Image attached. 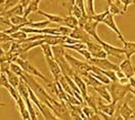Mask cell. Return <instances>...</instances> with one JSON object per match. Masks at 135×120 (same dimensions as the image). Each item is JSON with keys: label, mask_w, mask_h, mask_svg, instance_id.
<instances>
[{"label": "cell", "mask_w": 135, "mask_h": 120, "mask_svg": "<svg viewBox=\"0 0 135 120\" xmlns=\"http://www.w3.org/2000/svg\"><path fill=\"white\" fill-rule=\"evenodd\" d=\"M99 44L102 45L103 49L107 52L108 56H112L114 58H118L120 60L123 59V54H124V48H120V47H116L114 45H112L110 43H108L105 41H103L101 39V41L99 42Z\"/></svg>", "instance_id": "8"}, {"label": "cell", "mask_w": 135, "mask_h": 120, "mask_svg": "<svg viewBox=\"0 0 135 120\" xmlns=\"http://www.w3.org/2000/svg\"><path fill=\"white\" fill-rule=\"evenodd\" d=\"M31 1H32V0H21V4H22V5L26 8V7L30 4V2H31Z\"/></svg>", "instance_id": "35"}, {"label": "cell", "mask_w": 135, "mask_h": 120, "mask_svg": "<svg viewBox=\"0 0 135 120\" xmlns=\"http://www.w3.org/2000/svg\"><path fill=\"white\" fill-rule=\"evenodd\" d=\"M109 10H110V13H112L113 16H118V15H125L124 11L120 8V6H118L116 3H112L109 5Z\"/></svg>", "instance_id": "28"}, {"label": "cell", "mask_w": 135, "mask_h": 120, "mask_svg": "<svg viewBox=\"0 0 135 120\" xmlns=\"http://www.w3.org/2000/svg\"><path fill=\"white\" fill-rule=\"evenodd\" d=\"M89 64L94 65L98 68L102 69V70H114V71H117L120 69V66L109 61L107 58L105 59H99V58H91L89 61H87Z\"/></svg>", "instance_id": "4"}, {"label": "cell", "mask_w": 135, "mask_h": 120, "mask_svg": "<svg viewBox=\"0 0 135 120\" xmlns=\"http://www.w3.org/2000/svg\"><path fill=\"white\" fill-rule=\"evenodd\" d=\"M55 28H56L59 35H70L73 31V28H70L68 26H62V25H60L59 27H55Z\"/></svg>", "instance_id": "32"}, {"label": "cell", "mask_w": 135, "mask_h": 120, "mask_svg": "<svg viewBox=\"0 0 135 120\" xmlns=\"http://www.w3.org/2000/svg\"><path fill=\"white\" fill-rule=\"evenodd\" d=\"M51 24L49 20L46 21H42V22H29V24L26 27H31V28H36V29H45Z\"/></svg>", "instance_id": "24"}, {"label": "cell", "mask_w": 135, "mask_h": 120, "mask_svg": "<svg viewBox=\"0 0 135 120\" xmlns=\"http://www.w3.org/2000/svg\"><path fill=\"white\" fill-rule=\"evenodd\" d=\"M70 36L73 37V38H76L78 40H80V41L85 42V43L89 42V41H92L91 39H93L92 37L88 34L82 27H80V26L74 28L73 31H72V33L70 34Z\"/></svg>", "instance_id": "10"}, {"label": "cell", "mask_w": 135, "mask_h": 120, "mask_svg": "<svg viewBox=\"0 0 135 120\" xmlns=\"http://www.w3.org/2000/svg\"><path fill=\"white\" fill-rule=\"evenodd\" d=\"M120 66V69L124 72V74L126 75L128 78L134 76V72H135V67L132 65L130 59H127L125 57V59L123 60V62L119 65Z\"/></svg>", "instance_id": "15"}, {"label": "cell", "mask_w": 135, "mask_h": 120, "mask_svg": "<svg viewBox=\"0 0 135 120\" xmlns=\"http://www.w3.org/2000/svg\"><path fill=\"white\" fill-rule=\"evenodd\" d=\"M16 63H17V64L23 68V70H24L25 72H27V73H29V74H31V75H34L35 77H39L41 80H43V81L46 82V83L51 82L50 80H48L40 71H38V69L35 68L27 59H23V58L18 57L17 60H16Z\"/></svg>", "instance_id": "2"}, {"label": "cell", "mask_w": 135, "mask_h": 120, "mask_svg": "<svg viewBox=\"0 0 135 120\" xmlns=\"http://www.w3.org/2000/svg\"><path fill=\"white\" fill-rule=\"evenodd\" d=\"M85 5H86V11L88 17L94 16L95 12V8H94V0H86L85 1Z\"/></svg>", "instance_id": "27"}, {"label": "cell", "mask_w": 135, "mask_h": 120, "mask_svg": "<svg viewBox=\"0 0 135 120\" xmlns=\"http://www.w3.org/2000/svg\"><path fill=\"white\" fill-rule=\"evenodd\" d=\"M41 0H32L30 2V4L25 8V13L24 16L26 17H28L32 12H37L39 10V4H40Z\"/></svg>", "instance_id": "19"}, {"label": "cell", "mask_w": 135, "mask_h": 120, "mask_svg": "<svg viewBox=\"0 0 135 120\" xmlns=\"http://www.w3.org/2000/svg\"><path fill=\"white\" fill-rule=\"evenodd\" d=\"M118 110H119V115H121L124 118V120H130V119L135 120V112L129 106L128 101H123V104L119 107Z\"/></svg>", "instance_id": "12"}, {"label": "cell", "mask_w": 135, "mask_h": 120, "mask_svg": "<svg viewBox=\"0 0 135 120\" xmlns=\"http://www.w3.org/2000/svg\"><path fill=\"white\" fill-rule=\"evenodd\" d=\"M40 48L42 49L43 54H44V58H54V54H53V50H52V46L49 45L48 43H42Z\"/></svg>", "instance_id": "25"}, {"label": "cell", "mask_w": 135, "mask_h": 120, "mask_svg": "<svg viewBox=\"0 0 135 120\" xmlns=\"http://www.w3.org/2000/svg\"><path fill=\"white\" fill-rule=\"evenodd\" d=\"M24 13H25V7L20 3V4H17V6L8 9L6 11H1V15L0 16L10 19V17H13V16H24Z\"/></svg>", "instance_id": "17"}, {"label": "cell", "mask_w": 135, "mask_h": 120, "mask_svg": "<svg viewBox=\"0 0 135 120\" xmlns=\"http://www.w3.org/2000/svg\"><path fill=\"white\" fill-rule=\"evenodd\" d=\"M64 26H68L70 28H76L79 26V20L76 17L70 15L68 17H65V23H64Z\"/></svg>", "instance_id": "23"}, {"label": "cell", "mask_w": 135, "mask_h": 120, "mask_svg": "<svg viewBox=\"0 0 135 120\" xmlns=\"http://www.w3.org/2000/svg\"><path fill=\"white\" fill-rule=\"evenodd\" d=\"M20 3L21 0H1V11H6Z\"/></svg>", "instance_id": "22"}, {"label": "cell", "mask_w": 135, "mask_h": 120, "mask_svg": "<svg viewBox=\"0 0 135 120\" xmlns=\"http://www.w3.org/2000/svg\"><path fill=\"white\" fill-rule=\"evenodd\" d=\"M108 88L110 90L112 95V102H123L125 95L128 93H130L131 85L130 84H122L119 81H110V84H108Z\"/></svg>", "instance_id": "1"}, {"label": "cell", "mask_w": 135, "mask_h": 120, "mask_svg": "<svg viewBox=\"0 0 135 120\" xmlns=\"http://www.w3.org/2000/svg\"><path fill=\"white\" fill-rule=\"evenodd\" d=\"M0 41H1V45H3V44H6L7 42H13V41H17V40H15L11 37V35L6 34L5 32L1 31V33H0Z\"/></svg>", "instance_id": "31"}, {"label": "cell", "mask_w": 135, "mask_h": 120, "mask_svg": "<svg viewBox=\"0 0 135 120\" xmlns=\"http://www.w3.org/2000/svg\"><path fill=\"white\" fill-rule=\"evenodd\" d=\"M119 102L117 101H113L112 103H108V104H103L101 102V99L97 102V111H101L110 116H113L114 117V114L117 110V104ZM115 119V118H114Z\"/></svg>", "instance_id": "11"}, {"label": "cell", "mask_w": 135, "mask_h": 120, "mask_svg": "<svg viewBox=\"0 0 135 120\" xmlns=\"http://www.w3.org/2000/svg\"><path fill=\"white\" fill-rule=\"evenodd\" d=\"M105 26H108L109 28H110V30H113L116 34L118 35L119 39L123 42V41H125V39L123 38V35H122V33H121V31L119 30L118 26L116 25V23H115V20H114V16L112 15V13H109L107 17H104V20H103V22H102Z\"/></svg>", "instance_id": "14"}, {"label": "cell", "mask_w": 135, "mask_h": 120, "mask_svg": "<svg viewBox=\"0 0 135 120\" xmlns=\"http://www.w3.org/2000/svg\"><path fill=\"white\" fill-rule=\"evenodd\" d=\"M109 13H110V10H109V8H108V9H105L103 12H101V13H95L94 16H91V17H89L92 19V20H94V21H96V22H98V23L100 24V23L103 22L104 17H107Z\"/></svg>", "instance_id": "29"}, {"label": "cell", "mask_w": 135, "mask_h": 120, "mask_svg": "<svg viewBox=\"0 0 135 120\" xmlns=\"http://www.w3.org/2000/svg\"><path fill=\"white\" fill-rule=\"evenodd\" d=\"M135 2V0H121V5H122V10L124 11V13H126V11L128 10V7L133 4Z\"/></svg>", "instance_id": "33"}, {"label": "cell", "mask_w": 135, "mask_h": 120, "mask_svg": "<svg viewBox=\"0 0 135 120\" xmlns=\"http://www.w3.org/2000/svg\"><path fill=\"white\" fill-rule=\"evenodd\" d=\"M45 61L48 65V68L50 70L54 81H59V78L62 76V71L59 67V63L55 61L54 58H45Z\"/></svg>", "instance_id": "9"}, {"label": "cell", "mask_w": 135, "mask_h": 120, "mask_svg": "<svg viewBox=\"0 0 135 120\" xmlns=\"http://www.w3.org/2000/svg\"><path fill=\"white\" fill-rule=\"evenodd\" d=\"M77 52H78V53H80L81 56H83V57H84V59L86 61H89L90 59H91V58H92V54L90 53V52H89V50H88L87 48L79 49V50H78Z\"/></svg>", "instance_id": "34"}, {"label": "cell", "mask_w": 135, "mask_h": 120, "mask_svg": "<svg viewBox=\"0 0 135 120\" xmlns=\"http://www.w3.org/2000/svg\"><path fill=\"white\" fill-rule=\"evenodd\" d=\"M10 70L11 71H13L17 75H18L20 77H22L23 75H24V70H23V68L17 64V63H16V62H12V63H10Z\"/></svg>", "instance_id": "30"}, {"label": "cell", "mask_w": 135, "mask_h": 120, "mask_svg": "<svg viewBox=\"0 0 135 120\" xmlns=\"http://www.w3.org/2000/svg\"><path fill=\"white\" fill-rule=\"evenodd\" d=\"M66 59H67L68 62L71 64V66L73 67V69L76 71L78 74H81L83 72L91 70V64H89L87 61L82 62L80 60H77L76 58H74V57H72V56H70L68 53H66Z\"/></svg>", "instance_id": "3"}, {"label": "cell", "mask_w": 135, "mask_h": 120, "mask_svg": "<svg viewBox=\"0 0 135 120\" xmlns=\"http://www.w3.org/2000/svg\"><path fill=\"white\" fill-rule=\"evenodd\" d=\"M69 109V113L71 116V119H87L86 115L83 112V105H74L71 103H66Z\"/></svg>", "instance_id": "7"}, {"label": "cell", "mask_w": 135, "mask_h": 120, "mask_svg": "<svg viewBox=\"0 0 135 120\" xmlns=\"http://www.w3.org/2000/svg\"><path fill=\"white\" fill-rule=\"evenodd\" d=\"M16 104H17V108L20 110V113L23 117V119L25 120H31V116H30V113H29V110H28V107L26 105L25 100L23 99V96L20 94L18 99L16 101Z\"/></svg>", "instance_id": "16"}, {"label": "cell", "mask_w": 135, "mask_h": 120, "mask_svg": "<svg viewBox=\"0 0 135 120\" xmlns=\"http://www.w3.org/2000/svg\"><path fill=\"white\" fill-rule=\"evenodd\" d=\"M134 77H135V72H134Z\"/></svg>", "instance_id": "37"}, {"label": "cell", "mask_w": 135, "mask_h": 120, "mask_svg": "<svg viewBox=\"0 0 135 120\" xmlns=\"http://www.w3.org/2000/svg\"><path fill=\"white\" fill-rule=\"evenodd\" d=\"M72 78H73V80L76 82V84L78 85L79 89L81 90L82 96H83L85 103H86V101H87V99H88V86H87V84H86V82L83 80V78L81 77V75L78 74L76 71L74 72V74H73Z\"/></svg>", "instance_id": "13"}, {"label": "cell", "mask_w": 135, "mask_h": 120, "mask_svg": "<svg viewBox=\"0 0 135 120\" xmlns=\"http://www.w3.org/2000/svg\"><path fill=\"white\" fill-rule=\"evenodd\" d=\"M38 15L40 16H43L45 17L47 20H49L51 23H54V24H59V25H62L64 26V23H65V17H59V16H56V15H52V13H47L45 11H42V10H38L37 11Z\"/></svg>", "instance_id": "18"}, {"label": "cell", "mask_w": 135, "mask_h": 120, "mask_svg": "<svg viewBox=\"0 0 135 120\" xmlns=\"http://www.w3.org/2000/svg\"><path fill=\"white\" fill-rule=\"evenodd\" d=\"M10 35H11V37H12L15 40L20 41V42L25 41L26 39L29 37V34H28V33H26L25 31H23V30L17 31V32H15V33H12V34H10Z\"/></svg>", "instance_id": "26"}, {"label": "cell", "mask_w": 135, "mask_h": 120, "mask_svg": "<svg viewBox=\"0 0 135 120\" xmlns=\"http://www.w3.org/2000/svg\"><path fill=\"white\" fill-rule=\"evenodd\" d=\"M124 44V54L127 59H131V57L135 54V42H130V41H123Z\"/></svg>", "instance_id": "20"}, {"label": "cell", "mask_w": 135, "mask_h": 120, "mask_svg": "<svg viewBox=\"0 0 135 120\" xmlns=\"http://www.w3.org/2000/svg\"><path fill=\"white\" fill-rule=\"evenodd\" d=\"M87 44V49L90 52V53L92 54L93 58H99V59H105L108 57V53L107 52L103 49L102 45L97 42H92V41H89V42H86Z\"/></svg>", "instance_id": "6"}, {"label": "cell", "mask_w": 135, "mask_h": 120, "mask_svg": "<svg viewBox=\"0 0 135 120\" xmlns=\"http://www.w3.org/2000/svg\"><path fill=\"white\" fill-rule=\"evenodd\" d=\"M98 24H99L98 22H96V21H94V20L88 17V20L86 21V23L83 25L82 28L92 37L95 41H97L99 43L101 41V38L97 35V26H98Z\"/></svg>", "instance_id": "5"}, {"label": "cell", "mask_w": 135, "mask_h": 120, "mask_svg": "<svg viewBox=\"0 0 135 120\" xmlns=\"http://www.w3.org/2000/svg\"><path fill=\"white\" fill-rule=\"evenodd\" d=\"M130 93H131V94H133V95H134L135 96V87H132V86H131V89H130Z\"/></svg>", "instance_id": "36"}, {"label": "cell", "mask_w": 135, "mask_h": 120, "mask_svg": "<svg viewBox=\"0 0 135 120\" xmlns=\"http://www.w3.org/2000/svg\"><path fill=\"white\" fill-rule=\"evenodd\" d=\"M10 22H11V24L13 25V26H27L28 24H29V20H28V17H26L25 16H13V17H11L10 19Z\"/></svg>", "instance_id": "21"}]
</instances>
